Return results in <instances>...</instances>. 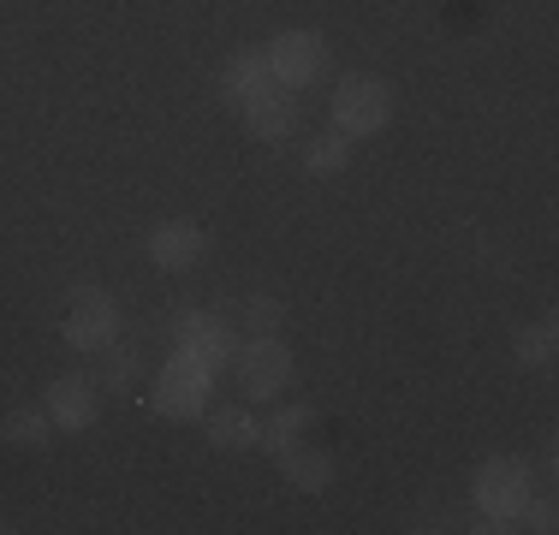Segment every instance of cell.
<instances>
[{
	"label": "cell",
	"instance_id": "obj_1",
	"mask_svg": "<svg viewBox=\"0 0 559 535\" xmlns=\"http://www.w3.org/2000/svg\"><path fill=\"white\" fill-rule=\"evenodd\" d=\"M524 500H530V464L524 459H506L500 452V459H488L476 471V512H483L476 530H512Z\"/></svg>",
	"mask_w": 559,
	"mask_h": 535
},
{
	"label": "cell",
	"instance_id": "obj_2",
	"mask_svg": "<svg viewBox=\"0 0 559 535\" xmlns=\"http://www.w3.org/2000/svg\"><path fill=\"white\" fill-rule=\"evenodd\" d=\"M209 374H215V369L197 364L191 352H173L167 369L155 374V393H150L155 417H173V423L203 417V411H209Z\"/></svg>",
	"mask_w": 559,
	"mask_h": 535
},
{
	"label": "cell",
	"instance_id": "obj_3",
	"mask_svg": "<svg viewBox=\"0 0 559 535\" xmlns=\"http://www.w3.org/2000/svg\"><path fill=\"white\" fill-rule=\"evenodd\" d=\"M388 119H393V90L381 78L352 72L334 84V126L345 138H376V131H388Z\"/></svg>",
	"mask_w": 559,
	"mask_h": 535
},
{
	"label": "cell",
	"instance_id": "obj_4",
	"mask_svg": "<svg viewBox=\"0 0 559 535\" xmlns=\"http://www.w3.org/2000/svg\"><path fill=\"white\" fill-rule=\"evenodd\" d=\"M60 333H66V345H72V352H102V345H114V333H119L114 298L102 286H90V280H78L72 298H66Z\"/></svg>",
	"mask_w": 559,
	"mask_h": 535
},
{
	"label": "cell",
	"instance_id": "obj_5",
	"mask_svg": "<svg viewBox=\"0 0 559 535\" xmlns=\"http://www.w3.org/2000/svg\"><path fill=\"white\" fill-rule=\"evenodd\" d=\"M167 340H173V352H191L197 364H209V369L233 364V352H238V333L226 328V316H215V310H173Z\"/></svg>",
	"mask_w": 559,
	"mask_h": 535
},
{
	"label": "cell",
	"instance_id": "obj_6",
	"mask_svg": "<svg viewBox=\"0 0 559 535\" xmlns=\"http://www.w3.org/2000/svg\"><path fill=\"white\" fill-rule=\"evenodd\" d=\"M233 374H238V393L245 399H280L286 381L298 374V364H292V352L280 340H245L233 352Z\"/></svg>",
	"mask_w": 559,
	"mask_h": 535
},
{
	"label": "cell",
	"instance_id": "obj_7",
	"mask_svg": "<svg viewBox=\"0 0 559 535\" xmlns=\"http://www.w3.org/2000/svg\"><path fill=\"white\" fill-rule=\"evenodd\" d=\"M269 66H274V84L304 90V84H316V78H322L328 43L316 31H286V36H274V43H269Z\"/></svg>",
	"mask_w": 559,
	"mask_h": 535
},
{
	"label": "cell",
	"instance_id": "obj_8",
	"mask_svg": "<svg viewBox=\"0 0 559 535\" xmlns=\"http://www.w3.org/2000/svg\"><path fill=\"white\" fill-rule=\"evenodd\" d=\"M143 250H150V262L167 268V274H191V268L209 257V238H203L197 221H162L150 238H143Z\"/></svg>",
	"mask_w": 559,
	"mask_h": 535
},
{
	"label": "cell",
	"instance_id": "obj_9",
	"mask_svg": "<svg viewBox=\"0 0 559 535\" xmlns=\"http://www.w3.org/2000/svg\"><path fill=\"white\" fill-rule=\"evenodd\" d=\"M238 119H245V131L257 143H286L292 131H298V96H292L286 84H269L262 96H250L238 107Z\"/></svg>",
	"mask_w": 559,
	"mask_h": 535
},
{
	"label": "cell",
	"instance_id": "obj_10",
	"mask_svg": "<svg viewBox=\"0 0 559 535\" xmlns=\"http://www.w3.org/2000/svg\"><path fill=\"white\" fill-rule=\"evenodd\" d=\"M43 411L60 435H84V428L96 423V381H90V374H60V381H48Z\"/></svg>",
	"mask_w": 559,
	"mask_h": 535
},
{
	"label": "cell",
	"instance_id": "obj_11",
	"mask_svg": "<svg viewBox=\"0 0 559 535\" xmlns=\"http://www.w3.org/2000/svg\"><path fill=\"white\" fill-rule=\"evenodd\" d=\"M269 84H274L269 48H238L233 60L221 66V96H226V107H245L250 96H262Z\"/></svg>",
	"mask_w": 559,
	"mask_h": 535
},
{
	"label": "cell",
	"instance_id": "obj_12",
	"mask_svg": "<svg viewBox=\"0 0 559 535\" xmlns=\"http://www.w3.org/2000/svg\"><path fill=\"white\" fill-rule=\"evenodd\" d=\"M280 476L292 482L298 494H322L328 482H334V452H322V447H304V440H292L286 452H280Z\"/></svg>",
	"mask_w": 559,
	"mask_h": 535
},
{
	"label": "cell",
	"instance_id": "obj_13",
	"mask_svg": "<svg viewBox=\"0 0 559 535\" xmlns=\"http://www.w3.org/2000/svg\"><path fill=\"white\" fill-rule=\"evenodd\" d=\"M226 328L245 333V340H274V333L286 328V304H280L274 292H250V298H238V304H233Z\"/></svg>",
	"mask_w": 559,
	"mask_h": 535
},
{
	"label": "cell",
	"instance_id": "obj_14",
	"mask_svg": "<svg viewBox=\"0 0 559 535\" xmlns=\"http://www.w3.org/2000/svg\"><path fill=\"white\" fill-rule=\"evenodd\" d=\"M203 417H209V447L215 452L257 447V417H250L245 405H215V411H203Z\"/></svg>",
	"mask_w": 559,
	"mask_h": 535
},
{
	"label": "cell",
	"instance_id": "obj_15",
	"mask_svg": "<svg viewBox=\"0 0 559 535\" xmlns=\"http://www.w3.org/2000/svg\"><path fill=\"white\" fill-rule=\"evenodd\" d=\"M48 435H55V423H48L43 405H19V411H7V423H0V440H7V447H24V452H43Z\"/></svg>",
	"mask_w": 559,
	"mask_h": 535
},
{
	"label": "cell",
	"instance_id": "obj_16",
	"mask_svg": "<svg viewBox=\"0 0 559 535\" xmlns=\"http://www.w3.org/2000/svg\"><path fill=\"white\" fill-rule=\"evenodd\" d=\"M310 423H316V411H310V405H286L280 417L257 423V447H269L274 459H280V452H286L292 440H304V428H310Z\"/></svg>",
	"mask_w": 559,
	"mask_h": 535
},
{
	"label": "cell",
	"instance_id": "obj_17",
	"mask_svg": "<svg viewBox=\"0 0 559 535\" xmlns=\"http://www.w3.org/2000/svg\"><path fill=\"white\" fill-rule=\"evenodd\" d=\"M554 321H530V328H518L512 333V357H518V364H524V369H548L554 364Z\"/></svg>",
	"mask_w": 559,
	"mask_h": 535
},
{
	"label": "cell",
	"instance_id": "obj_18",
	"mask_svg": "<svg viewBox=\"0 0 559 535\" xmlns=\"http://www.w3.org/2000/svg\"><path fill=\"white\" fill-rule=\"evenodd\" d=\"M345 160H352V138H345V131H328V138H316L310 150H304V173L334 179V173H345Z\"/></svg>",
	"mask_w": 559,
	"mask_h": 535
},
{
	"label": "cell",
	"instance_id": "obj_19",
	"mask_svg": "<svg viewBox=\"0 0 559 535\" xmlns=\"http://www.w3.org/2000/svg\"><path fill=\"white\" fill-rule=\"evenodd\" d=\"M102 357H108V364H102V393H131V374H138V352H114V345H102Z\"/></svg>",
	"mask_w": 559,
	"mask_h": 535
},
{
	"label": "cell",
	"instance_id": "obj_20",
	"mask_svg": "<svg viewBox=\"0 0 559 535\" xmlns=\"http://www.w3.org/2000/svg\"><path fill=\"white\" fill-rule=\"evenodd\" d=\"M518 518H524V530H536V535H554V530H559V512H554V500H548V494H542V500L530 494V500H524V512H518Z\"/></svg>",
	"mask_w": 559,
	"mask_h": 535
},
{
	"label": "cell",
	"instance_id": "obj_21",
	"mask_svg": "<svg viewBox=\"0 0 559 535\" xmlns=\"http://www.w3.org/2000/svg\"><path fill=\"white\" fill-rule=\"evenodd\" d=\"M0 530H7V524H0Z\"/></svg>",
	"mask_w": 559,
	"mask_h": 535
}]
</instances>
